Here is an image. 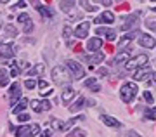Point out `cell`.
I'll return each mask as SVG.
<instances>
[{"instance_id":"obj_40","label":"cell","mask_w":156,"mask_h":137,"mask_svg":"<svg viewBox=\"0 0 156 137\" xmlns=\"http://www.w3.org/2000/svg\"><path fill=\"white\" fill-rule=\"evenodd\" d=\"M106 37H108V40H109V42H113V40L116 38V33H115V30H111V31L108 33Z\"/></svg>"},{"instance_id":"obj_32","label":"cell","mask_w":156,"mask_h":137,"mask_svg":"<svg viewBox=\"0 0 156 137\" xmlns=\"http://www.w3.org/2000/svg\"><path fill=\"white\" fill-rule=\"evenodd\" d=\"M146 26L149 28V30H154V31H156V19H154V17L146 19Z\"/></svg>"},{"instance_id":"obj_36","label":"cell","mask_w":156,"mask_h":137,"mask_svg":"<svg viewBox=\"0 0 156 137\" xmlns=\"http://www.w3.org/2000/svg\"><path fill=\"white\" fill-rule=\"evenodd\" d=\"M109 31H111L109 28H97V37H99V35H108Z\"/></svg>"},{"instance_id":"obj_31","label":"cell","mask_w":156,"mask_h":137,"mask_svg":"<svg viewBox=\"0 0 156 137\" xmlns=\"http://www.w3.org/2000/svg\"><path fill=\"white\" fill-rule=\"evenodd\" d=\"M144 115H146L147 120H149V118H154L156 116V108H144Z\"/></svg>"},{"instance_id":"obj_35","label":"cell","mask_w":156,"mask_h":137,"mask_svg":"<svg viewBox=\"0 0 156 137\" xmlns=\"http://www.w3.org/2000/svg\"><path fill=\"white\" fill-rule=\"evenodd\" d=\"M144 99H146V103H149V104L154 103V97H153V94H151L149 90H146V92H144Z\"/></svg>"},{"instance_id":"obj_4","label":"cell","mask_w":156,"mask_h":137,"mask_svg":"<svg viewBox=\"0 0 156 137\" xmlns=\"http://www.w3.org/2000/svg\"><path fill=\"white\" fill-rule=\"evenodd\" d=\"M147 56L146 54H139V56H135V57H132V59H128L127 63H125V70L127 71H134L135 68H142V66L147 64Z\"/></svg>"},{"instance_id":"obj_13","label":"cell","mask_w":156,"mask_h":137,"mask_svg":"<svg viewBox=\"0 0 156 137\" xmlns=\"http://www.w3.org/2000/svg\"><path fill=\"white\" fill-rule=\"evenodd\" d=\"M139 35H140V31H139V30H134L132 33H127V35H125V37H122V40L118 42V47L122 49V47L128 45L130 42H132V38H135V37H139Z\"/></svg>"},{"instance_id":"obj_30","label":"cell","mask_w":156,"mask_h":137,"mask_svg":"<svg viewBox=\"0 0 156 137\" xmlns=\"http://www.w3.org/2000/svg\"><path fill=\"white\" fill-rule=\"evenodd\" d=\"M87 134H85V130H82V128H75V130L69 132V135L68 137H85Z\"/></svg>"},{"instance_id":"obj_25","label":"cell","mask_w":156,"mask_h":137,"mask_svg":"<svg viewBox=\"0 0 156 137\" xmlns=\"http://www.w3.org/2000/svg\"><path fill=\"white\" fill-rule=\"evenodd\" d=\"M101 19H102V23H109V24H113V21H115V16H113V12L104 11L102 14H101Z\"/></svg>"},{"instance_id":"obj_28","label":"cell","mask_w":156,"mask_h":137,"mask_svg":"<svg viewBox=\"0 0 156 137\" xmlns=\"http://www.w3.org/2000/svg\"><path fill=\"white\" fill-rule=\"evenodd\" d=\"M7 83H9V77H7V71H0V87H5Z\"/></svg>"},{"instance_id":"obj_22","label":"cell","mask_w":156,"mask_h":137,"mask_svg":"<svg viewBox=\"0 0 156 137\" xmlns=\"http://www.w3.org/2000/svg\"><path fill=\"white\" fill-rule=\"evenodd\" d=\"M78 121H85V116H76V118H71L69 121H66V123L62 125V130H68L69 127H73L75 123H78Z\"/></svg>"},{"instance_id":"obj_2","label":"cell","mask_w":156,"mask_h":137,"mask_svg":"<svg viewBox=\"0 0 156 137\" xmlns=\"http://www.w3.org/2000/svg\"><path fill=\"white\" fill-rule=\"evenodd\" d=\"M137 96V85L134 82H127L123 83L122 88H120V97H122L123 103H132Z\"/></svg>"},{"instance_id":"obj_14","label":"cell","mask_w":156,"mask_h":137,"mask_svg":"<svg viewBox=\"0 0 156 137\" xmlns=\"http://www.w3.org/2000/svg\"><path fill=\"white\" fill-rule=\"evenodd\" d=\"M101 121L108 127H115V128H120L122 127V121H118L116 118H113L109 115H101Z\"/></svg>"},{"instance_id":"obj_18","label":"cell","mask_w":156,"mask_h":137,"mask_svg":"<svg viewBox=\"0 0 156 137\" xmlns=\"http://www.w3.org/2000/svg\"><path fill=\"white\" fill-rule=\"evenodd\" d=\"M21 99V85L19 83H12L11 87V103L12 104H16V101Z\"/></svg>"},{"instance_id":"obj_7","label":"cell","mask_w":156,"mask_h":137,"mask_svg":"<svg viewBox=\"0 0 156 137\" xmlns=\"http://www.w3.org/2000/svg\"><path fill=\"white\" fill-rule=\"evenodd\" d=\"M82 61L90 64V68H94L92 64H99V63L104 61V54L102 52H95V54H90V56H82Z\"/></svg>"},{"instance_id":"obj_8","label":"cell","mask_w":156,"mask_h":137,"mask_svg":"<svg viewBox=\"0 0 156 137\" xmlns=\"http://www.w3.org/2000/svg\"><path fill=\"white\" fill-rule=\"evenodd\" d=\"M30 106L33 108L35 113H42V111H49L50 110V103L47 101V99H44V101H31Z\"/></svg>"},{"instance_id":"obj_45","label":"cell","mask_w":156,"mask_h":137,"mask_svg":"<svg viewBox=\"0 0 156 137\" xmlns=\"http://www.w3.org/2000/svg\"><path fill=\"white\" fill-rule=\"evenodd\" d=\"M19 73H21V70H19V68H12V70H11V75H12V77H17Z\"/></svg>"},{"instance_id":"obj_34","label":"cell","mask_w":156,"mask_h":137,"mask_svg":"<svg viewBox=\"0 0 156 137\" xmlns=\"http://www.w3.org/2000/svg\"><path fill=\"white\" fill-rule=\"evenodd\" d=\"M24 87H26V88H30V90H31V88H35V87H37V82H35L33 78H28V80L24 82Z\"/></svg>"},{"instance_id":"obj_27","label":"cell","mask_w":156,"mask_h":137,"mask_svg":"<svg viewBox=\"0 0 156 137\" xmlns=\"http://www.w3.org/2000/svg\"><path fill=\"white\" fill-rule=\"evenodd\" d=\"M26 106H28V101H26V99H23V101L19 103V104H16V106H14V113H17V115H21V113H23V110H24Z\"/></svg>"},{"instance_id":"obj_20","label":"cell","mask_w":156,"mask_h":137,"mask_svg":"<svg viewBox=\"0 0 156 137\" xmlns=\"http://www.w3.org/2000/svg\"><path fill=\"white\" fill-rule=\"evenodd\" d=\"M85 87L92 88L94 92H99V90H101V85L95 82V78H87V80H85Z\"/></svg>"},{"instance_id":"obj_24","label":"cell","mask_w":156,"mask_h":137,"mask_svg":"<svg viewBox=\"0 0 156 137\" xmlns=\"http://www.w3.org/2000/svg\"><path fill=\"white\" fill-rule=\"evenodd\" d=\"M37 9H38V12H40V14H42V16H45V17H52V16H54V11H52L50 7H44V5H38V7H37Z\"/></svg>"},{"instance_id":"obj_1","label":"cell","mask_w":156,"mask_h":137,"mask_svg":"<svg viewBox=\"0 0 156 137\" xmlns=\"http://www.w3.org/2000/svg\"><path fill=\"white\" fill-rule=\"evenodd\" d=\"M52 80L56 85H66L73 80V77L69 75L66 66H56L54 70H52Z\"/></svg>"},{"instance_id":"obj_52","label":"cell","mask_w":156,"mask_h":137,"mask_svg":"<svg viewBox=\"0 0 156 137\" xmlns=\"http://www.w3.org/2000/svg\"><path fill=\"white\" fill-rule=\"evenodd\" d=\"M140 2H144V0H140Z\"/></svg>"},{"instance_id":"obj_48","label":"cell","mask_w":156,"mask_h":137,"mask_svg":"<svg viewBox=\"0 0 156 137\" xmlns=\"http://www.w3.org/2000/svg\"><path fill=\"white\" fill-rule=\"evenodd\" d=\"M30 2H31V4H33V5H37V7H38V5H40V4H38L40 0H30Z\"/></svg>"},{"instance_id":"obj_21","label":"cell","mask_w":156,"mask_h":137,"mask_svg":"<svg viewBox=\"0 0 156 137\" xmlns=\"http://www.w3.org/2000/svg\"><path fill=\"white\" fill-rule=\"evenodd\" d=\"M73 9H75V2L73 0H61V11H64L68 14Z\"/></svg>"},{"instance_id":"obj_44","label":"cell","mask_w":156,"mask_h":137,"mask_svg":"<svg viewBox=\"0 0 156 137\" xmlns=\"http://www.w3.org/2000/svg\"><path fill=\"white\" fill-rule=\"evenodd\" d=\"M108 73H109V71H108V68H99V75H101V77H106Z\"/></svg>"},{"instance_id":"obj_29","label":"cell","mask_w":156,"mask_h":137,"mask_svg":"<svg viewBox=\"0 0 156 137\" xmlns=\"http://www.w3.org/2000/svg\"><path fill=\"white\" fill-rule=\"evenodd\" d=\"M80 5L83 7V9H85L87 12H94V11H95V7L89 4V0H80Z\"/></svg>"},{"instance_id":"obj_17","label":"cell","mask_w":156,"mask_h":137,"mask_svg":"<svg viewBox=\"0 0 156 137\" xmlns=\"http://www.w3.org/2000/svg\"><path fill=\"white\" fill-rule=\"evenodd\" d=\"M75 96H76V92H75L71 87H66L64 90H62V103H64L66 106H69L71 101L75 99Z\"/></svg>"},{"instance_id":"obj_10","label":"cell","mask_w":156,"mask_h":137,"mask_svg":"<svg viewBox=\"0 0 156 137\" xmlns=\"http://www.w3.org/2000/svg\"><path fill=\"white\" fill-rule=\"evenodd\" d=\"M89 30H90V23L83 21V23H80L76 28H75V37H78V38H85L87 35H89Z\"/></svg>"},{"instance_id":"obj_5","label":"cell","mask_w":156,"mask_h":137,"mask_svg":"<svg viewBox=\"0 0 156 137\" xmlns=\"http://www.w3.org/2000/svg\"><path fill=\"white\" fill-rule=\"evenodd\" d=\"M139 14H140V12H135V14H128V16L123 19V24H122V30H123V31L134 30V28L139 24Z\"/></svg>"},{"instance_id":"obj_19","label":"cell","mask_w":156,"mask_h":137,"mask_svg":"<svg viewBox=\"0 0 156 137\" xmlns=\"http://www.w3.org/2000/svg\"><path fill=\"white\" fill-rule=\"evenodd\" d=\"M16 135H23V137H31V127L30 125H21L16 128Z\"/></svg>"},{"instance_id":"obj_50","label":"cell","mask_w":156,"mask_h":137,"mask_svg":"<svg viewBox=\"0 0 156 137\" xmlns=\"http://www.w3.org/2000/svg\"><path fill=\"white\" fill-rule=\"evenodd\" d=\"M7 2H9V0H0V4H7Z\"/></svg>"},{"instance_id":"obj_47","label":"cell","mask_w":156,"mask_h":137,"mask_svg":"<svg viewBox=\"0 0 156 137\" xmlns=\"http://www.w3.org/2000/svg\"><path fill=\"white\" fill-rule=\"evenodd\" d=\"M50 134H52L50 130H45V132H44V134H42L40 137H50Z\"/></svg>"},{"instance_id":"obj_43","label":"cell","mask_w":156,"mask_h":137,"mask_svg":"<svg viewBox=\"0 0 156 137\" xmlns=\"http://www.w3.org/2000/svg\"><path fill=\"white\" fill-rule=\"evenodd\" d=\"M38 87L42 88V90H44V88H47V87H49V83L45 82V80H38Z\"/></svg>"},{"instance_id":"obj_12","label":"cell","mask_w":156,"mask_h":137,"mask_svg":"<svg viewBox=\"0 0 156 137\" xmlns=\"http://www.w3.org/2000/svg\"><path fill=\"white\" fill-rule=\"evenodd\" d=\"M128 56H130V49L123 50V52H118V54L115 56V59H111L109 66H118V64H123V63H127V61H128Z\"/></svg>"},{"instance_id":"obj_49","label":"cell","mask_w":156,"mask_h":137,"mask_svg":"<svg viewBox=\"0 0 156 137\" xmlns=\"http://www.w3.org/2000/svg\"><path fill=\"white\" fill-rule=\"evenodd\" d=\"M101 23H102V19H101V16H99V17H95V24H101Z\"/></svg>"},{"instance_id":"obj_6","label":"cell","mask_w":156,"mask_h":137,"mask_svg":"<svg viewBox=\"0 0 156 137\" xmlns=\"http://www.w3.org/2000/svg\"><path fill=\"white\" fill-rule=\"evenodd\" d=\"M17 52V49L14 47V44H0V56L5 57V59H11L14 57Z\"/></svg>"},{"instance_id":"obj_15","label":"cell","mask_w":156,"mask_h":137,"mask_svg":"<svg viewBox=\"0 0 156 137\" xmlns=\"http://www.w3.org/2000/svg\"><path fill=\"white\" fill-rule=\"evenodd\" d=\"M85 104H94V101H87L85 97H80L75 104H69V111H71V113H76V111H80Z\"/></svg>"},{"instance_id":"obj_42","label":"cell","mask_w":156,"mask_h":137,"mask_svg":"<svg viewBox=\"0 0 156 137\" xmlns=\"http://www.w3.org/2000/svg\"><path fill=\"white\" fill-rule=\"evenodd\" d=\"M17 120H19V121H28V120H30V116H28V115H24V113H21V115L17 116Z\"/></svg>"},{"instance_id":"obj_33","label":"cell","mask_w":156,"mask_h":137,"mask_svg":"<svg viewBox=\"0 0 156 137\" xmlns=\"http://www.w3.org/2000/svg\"><path fill=\"white\" fill-rule=\"evenodd\" d=\"M31 19H30V14H26V12H23L21 16L17 17V23H30Z\"/></svg>"},{"instance_id":"obj_38","label":"cell","mask_w":156,"mask_h":137,"mask_svg":"<svg viewBox=\"0 0 156 137\" xmlns=\"http://www.w3.org/2000/svg\"><path fill=\"white\" fill-rule=\"evenodd\" d=\"M62 125H64V123H61L59 120H52V127H54V128H61L62 130Z\"/></svg>"},{"instance_id":"obj_3","label":"cell","mask_w":156,"mask_h":137,"mask_svg":"<svg viewBox=\"0 0 156 137\" xmlns=\"http://www.w3.org/2000/svg\"><path fill=\"white\" fill-rule=\"evenodd\" d=\"M66 68H68V71H69V75H71L75 80L83 78V75H85V66H82L80 63L68 59V61H66Z\"/></svg>"},{"instance_id":"obj_41","label":"cell","mask_w":156,"mask_h":137,"mask_svg":"<svg viewBox=\"0 0 156 137\" xmlns=\"http://www.w3.org/2000/svg\"><path fill=\"white\" fill-rule=\"evenodd\" d=\"M71 28H69V26H68V24H66V26H64V38H69V35H71Z\"/></svg>"},{"instance_id":"obj_26","label":"cell","mask_w":156,"mask_h":137,"mask_svg":"<svg viewBox=\"0 0 156 137\" xmlns=\"http://www.w3.org/2000/svg\"><path fill=\"white\" fill-rule=\"evenodd\" d=\"M4 30H5V33L9 35V37H12V38H16L17 37V28L14 26V24H5Z\"/></svg>"},{"instance_id":"obj_46","label":"cell","mask_w":156,"mask_h":137,"mask_svg":"<svg viewBox=\"0 0 156 137\" xmlns=\"http://www.w3.org/2000/svg\"><path fill=\"white\" fill-rule=\"evenodd\" d=\"M128 137H140L135 130H128Z\"/></svg>"},{"instance_id":"obj_9","label":"cell","mask_w":156,"mask_h":137,"mask_svg":"<svg viewBox=\"0 0 156 137\" xmlns=\"http://www.w3.org/2000/svg\"><path fill=\"white\" fill-rule=\"evenodd\" d=\"M139 44L140 47H146V49H153L156 45V40L151 37V35H147V33H140L139 35Z\"/></svg>"},{"instance_id":"obj_11","label":"cell","mask_w":156,"mask_h":137,"mask_svg":"<svg viewBox=\"0 0 156 137\" xmlns=\"http://www.w3.org/2000/svg\"><path fill=\"white\" fill-rule=\"evenodd\" d=\"M151 75H153V71L149 70V66H142V68H139V70L134 73V78L135 80H146V82H147L151 78Z\"/></svg>"},{"instance_id":"obj_53","label":"cell","mask_w":156,"mask_h":137,"mask_svg":"<svg viewBox=\"0 0 156 137\" xmlns=\"http://www.w3.org/2000/svg\"><path fill=\"white\" fill-rule=\"evenodd\" d=\"M153 2H156V0H153Z\"/></svg>"},{"instance_id":"obj_16","label":"cell","mask_w":156,"mask_h":137,"mask_svg":"<svg viewBox=\"0 0 156 137\" xmlns=\"http://www.w3.org/2000/svg\"><path fill=\"white\" fill-rule=\"evenodd\" d=\"M102 47V40L97 37V38H90L87 42V50L89 52H99V49Z\"/></svg>"},{"instance_id":"obj_51","label":"cell","mask_w":156,"mask_h":137,"mask_svg":"<svg viewBox=\"0 0 156 137\" xmlns=\"http://www.w3.org/2000/svg\"><path fill=\"white\" fill-rule=\"evenodd\" d=\"M154 12H156V7H154Z\"/></svg>"},{"instance_id":"obj_39","label":"cell","mask_w":156,"mask_h":137,"mask_svg":"<svg viewBox=\"0 0 156 137\" xmlns=\"http://www.w3.org/2000/svg\"><path fill=\"white\" fill-rule=\"evenodd\" d=\"M30 31H33V23L31 21L26 23V26H24V33H30Z\"/></svg>"},{"instance_id":"obj_23","label":"cell","mask_w":156,"mask_h":137,"mask_svg":"<svg viewBox=\"0 0 156 137\" xmlns=\"http://www.w3.org/2000/svg\"><path fill=\"white\" fill-rule=\"evenodd\" d=\"M44 70H45L44 64H35L31 70H28V75H30V77H31V75H42V73H44Z\"/></svg>"},{"instance_id":"obj_37","label":"cell","mask_w":156,"mask_h":137,"mask_svg":"<svg viewBox=\"0 0 156 137\" xmlns=\"http://www.w3.org/2000/svg\"><path fill=\"white\" fill-rule=\"evenodd\" d=\"M94 2H95V4H101V5H111V4H113V0H94Z\"/></svg>"},{"instance_id":"obj_54","label":"cell","mask_w":156,"mask_h":137,"mask_svg":"<svg viewBox=\"0 0 156 137\" xmlns=\"http://www.w3.org/2000/svg\"><path fill=\"white\" fill-rule=\"evenodd\" d=\"M118 2H120V0H118Z\"/></svg>"}]
</instances>
